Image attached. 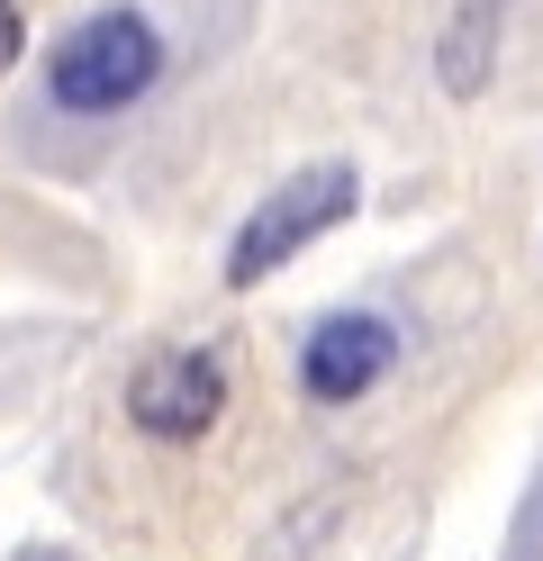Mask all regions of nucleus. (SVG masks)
<instances>
[{
    "instance_id": "1",
    "label": "nucleus",
    "mask_w": 543,
    "mask_h": 561,
    "mask_svg": "<svg viewBox=\"0 0 543 561\" xmlns=\"http://www.w3.org/2000/svg\"><path fill=\"white\" fill-rule=\"evenodd\" d=\"M155 82H163V27L145 10H91V19H72L64 37L46 46V73H36L46 110L55 118H82V127L127 118Z\"/></svg>"
},
{
    "instance_id": "2",
    "label": "nucleus",
    "mask_w": 543,
    "mask_h": 561,
    "mask_svg": "<svg viewBox=\"0 0 543 561\" xmlns=\"http://www.w3.org/2000/svg\"><path fill=\"white\" fill-rule=\"evenodd\" d=\"M353 199H362L353 163H299V172H281L272 199L253 208V218L236 227V244H227V290H263L281 263H299L317 236H336L353 218Z\"/></svg>"
},
{
    "instance_id": "3",
    "label": "nucleus",
    "mask_w": 543,
    "mask_h": 561,
    "mask_svg": "<svg viewBox=\"0 0 543 561\" xmlns=\"http://www.w3.org/2000/svg\"><path fill=\"white\" fill-rule=\"evenodd\" d=\"M217 416H227V354H217V344L155 354V363L127 380V426L145 444H200Z\"/></svg>"
},
{
    "instance_id": "4",
    "label": "nucleus",
    "mask_w": 543,
    "mask_h": 561,
    "mask_svg": "<svg viewBox=\"0 0 543 561\" xmlns=\"http://www.w3.org/2000/svg\"><path fill=\"white\" fill-rule=\"evenodd\" d=\"M398 363V327L372 318V308H336V318H317L308 344H299V390L317 408H353L362 390H381Z\"/></svg>"
},
{
    "instance_id": "5",
    "label": "nucleus",
    "mask_w": 543,
    "mask_h": 561,
    "mask_svg": "<svg viewBox=\"0 0 543 561\" xmlns=\"http://www.w3.org/2000/svg\"><path fill=\"white\" fill-rule=\"evenodd\" d=\"M498 10L507 0H462V10L444 19V46H434V82H444L453 100H480L489 73H498Z\"/></svg>"
},
{
    "instance_id": "6",
    "label": "nucleus",
    "mask_w": 543,
    "mask_h": 561,
    "mask_svg": "<svg viewBox=\"0 0 543 561\" xmlns=\"http://www.w3.org/2000/svg\"><path fill=\"white\" fill-rule=\"evenodd\" d=\"M27 55V19H19V0H0V73Z\"/></svg>"
}]
</instances>
